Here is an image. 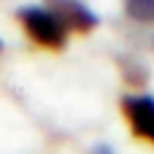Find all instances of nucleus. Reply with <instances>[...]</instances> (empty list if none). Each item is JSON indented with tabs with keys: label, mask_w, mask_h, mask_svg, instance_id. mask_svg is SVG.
<instances>
[{
	"label": "nucleus",
	"mask_w": 154,
	"mask_h": 154,
	"mask_svg": "<svg viewBox=\"0 0 154 154\" xmlns=\"http://www.w3.org/2000/svg\"><path fill=\"white\" fill-rule=\"evenodd\" d=\"M16 22H19L22 32L35 46H41L46 51H62L70 41V32L65 30V24L46 5H22V8H16Z\"/></svg>",
	"instance_id": "f257e3e1"
},
{
	"label": "nucleus",
	"mask_w": 154,
	"mask_h": 154,
	"mask_svg": "<svg viewBox=\"0 0 154 154\" xmlns=\"http://www.w3.org/2000/svg\"><path fill=\"white\" fill-rule=\"evenodd\" d=\"M122 116L130 127V133L138 141H146L154 146V95L149 92H127L119 100Z\"/></svg>",
	"instance_id": "f03ea898"
},
{
	"label": "nucleus",
	"mask_w": 154,
	"mask_h": 154,
	"mask_svg": "<svg viewBox=\"0 0 154 154\" xmlns=\"http://www.w3.org/2000/svg\"><path fill=\"white\" fill-rule=\"evenodd\" d=\"M43 5L49 11H54V16L65 24V30L73 35H89L100 27V16L84 3V0H43Z\"/></svg>",
	"instance_id": "7ed1b4c3"
},
{
	"label": "nucleus",
	"mask_w": 154,
	"mask_h": 154,
	"mask_svg": "<svg viewBox=\"0 0 154 154\" xmlns=\"http://www.w3.org/2000/svg\"><path fill=\"white\" fill-rule=\"evenodd\" d=\"M122 14L141 27H154V0H122Z\"/></svg>",
	"instance_id": "20e7f679"
},
{
	"label": "nucleus",
	"mask_w": 154,
	"mask_h": 154,
	"mask_svg": "<svg viewBox=\"0 0 154 154\" xmlns=\"http://www.w3.org/2000/svg\"><path fill=\"white\" fill-rule=\"evenodd\" d=\"M119 68H122V73H125V79L130 81V84H135V87H143L146 84V79H149V70H146V65H141L138 60H133V57H119Z\"/></svg>",
	"instance_id": "39448f33"
},
{
	"label": "nucleus",
	"mask_w": 154,
	"mask_h": 154,
	"mask_svg": "<svg viewBox=\"0 0 154 154\" xmlns=\"http://www.w3.org/2000/svg\"><path fill=\"white\" fill-rule=\"evenodd\" d=\"M92 154H114V149H111L108 143H97V146L92 149Z\"/></svg>",
	"instance_id": "423d86ee"
},
{
	"label": "nucleus",
	"mask_w": 154,
	"mask_h": 154,
	"mask_svg": "<svg viewBox=\"0 0 154 154\" xmlns=\"http://www.w3.org/2000/svg\"><path fill=\"white\" fill-rule=\"evenodd\" d=\"M149 46H152V51H154V32H152V41H149Z\"/></svg>",
	"instance_id": "0eeeda50"
},
{
	"label": "nucleus",
	"mask_w": 154,
	"mask_h": 154,
	"mask_svg": "<svg viewBox=\"0 0 154 154\" xmlns=\"http://www.w3.org/2000/svg\"><path fill=\"white\" fill-rule=\"evenodd\" d=\"M0 51H3V38H0Z\"/></svg>",
	"instance_id": "6e6552de"
}]
</instances>
